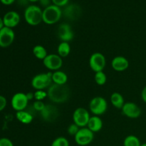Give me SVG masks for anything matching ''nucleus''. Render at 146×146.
<instances>
[{"instance_id":"c85d7f7f","label":"nucleus","mask_w":146,"mask_h":146,"mask_svg":"<svg viewBox=\"0 0 146 146\" xmlns=\"http://www.w3.org/2000/svg\"><path fill=\"white\" fill-rule=\"evenodd\" d=\"M46 104L43 102L42 101H35L33 104L32 106L34 109L35 110L36 112H41L45 107Z\"/></svg>"},{"instance_id":"9d476101","label":"nucleus","mask_w":146,"mask_h":146,"mask_svg":"<svg viewBox=\"0 0 146 146\" xmlns=\"http://www.w3.org/2000/svg\"><path fill=\"white\" fill-rule=\"evenodd\" d=\"M59 111L55 106L52 104H46L44 109L40 112L43 121L47 123L54 122L59 116Z\"/></svg>"},{"instance_id":"f03ea898","label":"nucleus","mask_w":146,"mask_h":146,"mask_svg":"<svg viewBox=\"0 0 146 146\" xmlns=\"http://www.w3.org/2000/svg\"><path fill=\"white\" fill-rule=\"evenodd\" d=\"M24 19L31 26H37L43 21V10L36 5H29L24 11Z\"/></svg>"},{"instance_id":"a878e982","label":"nucleus","mask_w":146,"mask_h":146,"mask_svg":"<svg viewBox=\"0 0 146 146\" xmlns=\"http://www.w3.org/2000/svg\"><path fill=\"white\" fill-rule=\"evenodd\" d=\"M51 146H69V142L65 137L60 136L53 141Z\"/></svg>"},{"instance_id":"c9c22d12","label":"nucleus","mask_w":146,"mask_h":146,"mask_svg":"<svg viewBox=\"0 0 146 146\" xmlns=\"http://www.w3.org/2000/svg\"><path fill=\"white\" fill-rule=\"evenodd\" d=\"M4 27H5V26H4V20H3V17H0V30H1V29L4 28Z\"/></svg>"},{"instance_id":"b1692460","label":"nucleus","mask_w":146,"mask_h":146,"mask_svg":"<svg viewBox=\"0 0 146 146\" xmlns=\"http://www.w3.org/2000/svg\"><path fill=\"white\" fill-rule=\"evenodd\" d=\"M140 139L134 135H130L125 137L123 141V146H141Z\"/></svg>"},{"instance_id":"f704fd0d","label":"nucleus","mask_w":146,"mask_h":146,"mask_svg":"<svg viewBox=\"0 0 146 146\" xmlns=\"http://www.w3.org/2000/svg\"><path fill=\"white\" fill-rule=\"evenodd\" d=\"M16 0H0L1 4H4V5H11Z\"/></svg>"},{"instance_id":"c756f323","label":"nucleus","mask_w":146,"mask_h":146,"mask_svg":"<svg viewBox=\"0 0 146 146\" xmlns=\"http://www.w3.org/2000/svg\"><path fill=\"white\" fill-rule=\"evenodd\" d=\"M53 2V4L57 6L58 7H66L68 5V3L69 0H51Z\"/></svg>"},{"instance_id":"39448f33","label":"nucleus","mask_w":146,"mask_h":146,"mask_svg":"<svg viewBox=\"0 0 146 146\" xmlns=\"http://www.w3.org/2000/svg\"><path fill=\"white\" fill-rule=\"evenodd\" d=\"M89 109L94 115H103L108 109V103L102 96H96L89 102Z\"/></svg>"},{"instance_id":"2eb2a0df","label":"nucleus","mask_w":146,"mask_h":146,"mask_svg":"<svg viewBox=\"0 0 146 146\" xmlns=\"http://www.w3.org/2000/svg\"><path fill=\"white\" fill-rule=\"evenodd\" d=\"M57 35L61 41L69 42L74 38V32L70 24L67 23L61 24L57 29Z\"/></svg>"},{"instance_id":"0eeeda50","label":"nucleus","mask_w":146,"mask_h":146,"mask_svg":"<svg viewBox=\"0 0 146 146\" xmlns=\"http://www.w3.org/2000/svg\"><path fill=\"white\" fill-rule=\"evenodd\" d=\"M91 115L89 112L83 107L77 108L73 113V121L79 128H84L87 126Z\"/></svg>"},{"instance_id":"f3484780","label":"nucleus","mask_w":146,"mask_h":146,"mask_svg":"<svg viewBox=\"0 0 146 146\" xmlns=\"http://www.w3.org/2000/svg\"><path fill=\"white\" fill-rule=\"evenodd\" d=\"M129 66V61L123 56H117L111 61V67L115 71L121 72L127 69Z\"/></svg>"},{"instance_id":"ddd939ff","label":"nucleus","mask_w":146,"mask_h":146,"mask_svg":"<svg viewBox=\"0 0 146 146\" xmlns=\"http://www.w3.org/2000/svg\"><path fill=\"white\" fill-rule=\"evenodd\" d=\"M81 12L82 10L81 7L76 4H68L62 11L63 15L69 21H76L78 19L81 17Z\"/></svg>"},{"instance_id":"9b49d317","label":"nucleus","mask_w":146,"mask_h":146,"mask_svg":"<svg viewBox=\"0 0 146 146\" xmlns=\"http://www.w3.org/2000/svg\"><path fill=\"white\" fill-rule=\"evenodd\" d=\"M43 64L50 71H58L62 67L63 58L58 54H48L43 60Z\"/></svg>"},{"instance_id":"1a4fd4ad","label":"nucleus","mask_w":146,"mask_h":146,"mask_svg":"<svg viewBox=\"0 0 146 146\" xmlns=\"http://www.w3.org/2000/svg\"><path fill=\"white\" fill-rule=\"evenodd\" d=\"M29 99L27 94L19 92L14 94L11 100V107L16 111H21L27 109L28 107Z\"/></svg>"},{"instance_id":"412c9836","label":"nucleus","mask_w":146,"mask_h":146,"mask_svg":"<svg viewBox=\"0 0 146 146\" xmlns=\"http://www.w3.org/2000/svg\"><path fill=\"white\" fill-rule=\"evenodd\" d=\"M111 103L115 108L121 109L123 108V105L125 104V100L123 96L121 94L118 92H114L111 96Z\"/></svg>"},{"instance_id":"cd10ccee","label":"nucleus","mask_w":146,"mask_h":146,"mask_svg":"<svg viewBox=\"0 0 146 146\" xmlns=\"http://www.w3.org/2000/svg\"><path fill=\"white\" fill-rule=\"evenodd\" d=\"M35 101H42L47 97V92L44 90H37L34 93Z\"/></svg>"},{"instance_id":"72a5a7b5","label":"nucleus","mask_w":146,"mask_h":146,"mask_svg":"<svg viewBox=\"0 0 146 146\" xmlns=\"http://www.w3.org/2000/svg\"><path fill=\"white\" fill-rule=\"evenodd\" d=\"M141 98L146 104V86L143 88L142 91H141Z\"/></svg>"},{"instance_id":"20e7f679","label":"nucleus","mask_w":146,"mask_h":146,"mask_svg":"<svg viewBox=\"0 0 146 146\" xmlns=\"http://www.w3.org/2000/svg\"><path fill=\"white\" fill-rule=\"evenodd\" d=\"M52 73H41L34 76L31 79V86L36 91L48 88L52 84Z\"/></svg>"},{"instance_id":"5701e85b","label":"nucleus","mask_w":146,"mask_h":146,"mask_svg":"<svg viewBox=\"0 0 146 146\" xmlns=\"http://www.w3.org/2000/svg\"><path fill=\"white\" fill-rule=\"evenodd\" d=\"M32 52L36 58H38V59L39 60H42V61L46 57V56L48 55L46 49L45 47L43 46L42 45H36L33 48Z\"/></svg>"},{"instance_id":"f257e3e1","label":"nucleus","mask_w":146,"mask_h":146,"mask_svg":"<svg viewBox=\"0 0 146 146\" xmlns=\"http://www.w3.org/2000/svg\"><path fill=\"white\" fill-rule=\"evenodd\" d=\"M47 97L55 104H64L68 101L71 96V91L66 84L58 85L52 84L47 90Z\"/></svg>"},{"instance_id":"7ed1b4c3","label":"nucleus","mask_w":146,"mask_h":146,"mask_svg":"<svg viewBox=\"0 0 146 146\" xmlns=\"http://www.w3.org/2000/svg\"><path fill=\"white\" fill-rule=\"evenodd\" d=\"M62 15L61 7L51 4L43 10V21L48 25H52L58 22Z\"/></svg>"},{"instance_id":"2f4dec72","label":"nucleus","mask_w":146,"mask_h":146,"mask_svg":"<svg viewBox=\"0 0 146 146\" xmlns=\"http://www.w3.org/2000/svg\"><path fill=\"white\" fill-rule=\"evenodd\" d=\"M7 104V98L3 96L0 95V112L2 111L6 108Z\"/></svg>"},{"instance_id":"423d86ee","label":"nucleus","mask_w":146,"mask_h":146,"mask_svg":"<svg viewBox=\"0 0 146 146\" xmlns=\"http://www.w3.org/2000/svg\"><path fill=\"white\" fill-rule=\"evenodd\" d=\"M94 138V133L87 127L81 128L74 136V140L77 145L79 146H86L92 143Z\"/></svg>"},{"instance_id":"dca6fc26","label":"nucleus","mask_w":146,"mask_h":146,"mask_svg":"<svg viewBox=\"0 0 146 146\" xmlns=\"http://www.w3.org/2000/svg\"><path fill=\"white\" fill-rule=\"evenodd\" d=\"M20 16L17 11H9L6 13L3 17L4 26L9 28L13 29L17 27L20 22Z\"/></svg>"},{"instance_id":"4be33fe9","label":"nucleus","mask_w":146,"mask_h":146,"mask_svg":"<svg viewBox=\"0 0 146 146\" xmlns=\"http://www.w3.org/2000/svg\"><path fill=\"white\" fill-rule=\"evenodd\" d=\"M57 52H58L57 54L62 58L68 56L71 52V46L69 45V43L61 41L57 47Z\"/></svg>"},{"instance_id":"a211bd4d","label":"nucleus","mask_w":146,"mask_h":146,"mask_svg":"<svg viewBox=\"0 0 146 146\" xmlns=\"http://www.w3.org/2000/svg\"><path fill=\"white\" fill-rule=\"evenodd\" d=\"M86 127L88 129L91 130L93 133L99 132L103 128L102 119L98 115L91 116Z\"/></svg>"},{"instance_id":"6ab92c4d","label":"nucleus","mask_w":146,"mask_h":146,"mask_svg":"<svg viewBox=\"0 0 146 146\" xmlns=\"http://www.w3.org/2000/svg\"><path fill=\"white\" fill-rule=\"evenodd\" d=\"M16 118L20 123L27 125V124L31 123L33 121L34 115H32L29 111L24 110V111H17L16 113Z\"/></svg>"},{"instance_id":"393cba45","label":"nucleus","mask_w":146,"mask_h":146,"mask_svg":"<svg viewBox=\"0 0 146 146\" xmlns=\"http://www.w3.org/2000/svg\"><path fill=\"white\" fill-rule=\"evenodd\" d=\"M94 80L98 86H104L107 81V76L104 71H100V72L95 73Z\"/></svg>"},{"instance_id":"bb28decb","label":"nucleus","mask_w":146,"mask_h":146,"mask_svg":"<svg viewBox=\"0 0 146 146\" xmlns=\"http://www.w3.org/2000/svg\"><path fill=\"white\" fill-rule=\"evenodd\" d=\"M80 128H79L76 124L73 123L70 124V125L68 126V128H67V133H68V135L74 137L76 135L77 133L78 132Z\"/></svg>"},{"instance_id":"f8f14e48","label":"nucleus","mask_w":146,"mask_h":146,"mask_svg":"<svg viewBox=\"0 0 146 146\" xmlns=\"http://www.w3.org/2000/svg\"><path fill=\"white\" fill-rule=\"evenodd\" d=\"M15 38V33L13 29L4 27L0 30V47L7 48L13 44Z\"/></svg>"},{"instance_id":"473e14b6","label":"nucleus","mask_w":146,"mask_h":146,"mask_svg":"<svg viewBox=\"0 0 146 146\" xmlns=\"http://www.w3.org/2000/svg\"><path fill=\"white\" fill-rule=\"evenodd\" d=\"M39 1L42 7H44V9L51 5V4H50V0H39Z\"/></svg>"},{"instance_id":"7c9ffc66","label":"nucleus","mask_w":146,"mask_h":146,"mask_svg":"<svg viewBox=\"0 0 146 146\" xmlns=\"http://www.w3.org/2000/svg\"><path fill=\"white\" fill-rule=\"evenodd\" d=\"M0 146H14L12 141L7 138H0Z\"/></svg>"},{"instance_id":"6e6552de","label":"nucleus","mask_w":146,"mask_h":146,"mask_svg":"<svg viewBox=\"0 0 146 146\" xmlns=\"http://www.w3.org/2000/svg\"><path fill=\"white\" fill-rule=\"evenodd\" d=\"M106 64V57L100 52H96L91 54L89 58L90 68L95 73L104 71Z\"/></svg>"},{"instance_id":"aec40b11","label":"nucleus","mask_w":146,"mask_h":146,"mask_svg":"<svg viewBox=\"0 0 146 146\" xmlns=\"http://www.w3.org/2000/svg\"><path fill=\"white\" fill-rule=\"evenodd\" d=\"M52 82L53 84H58V85H65L68 81V76L65 72L62 71H54L52 73Z\"/></svg>"},{"instance_id":"e433bc0d","label":"nucleus","mask_w":146,"mask_h":146,"mask_svg":"<svg viewBox=\"0 0 146 146\" xmlns=\"http://www.w3.org/2000/svg\"><path fill=\"white\" fill-rule=\"evenodd\" d=\"M29 1H31V2H36V1H39V0H29Z\"/></svg>"},{"instance_id":"4468645a","label":"nucleus","mask_w":146,"mask_h":146,"mask_svg":"<svg viewBox=\"0 0 146 146\" xmlns=\"http://www.w3.org/2000/svg\"><path fill=\"white\" fill-rule=\"evenodd\" d=\"M121 111L124 115L133 119L141 116L142 113L141 108L133 102H125L121 108Z\"/></svg>"},{"instance_id":"4c0bfd02","label":"nucleus","mask_w":146,"mask_h":146,"mask_svg":"<svg viewBox=\"0 0 146 146\" xmlns=\"http://www.w3.org/2000/svg\"><path fill=\"white\" fill-rule=\"evenodd\" d=\"M141 146H146V143H143V144H141Z\"/></svg>"}]
</instances>
